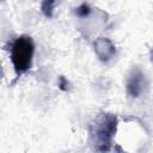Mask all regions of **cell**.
<instances>
[{
  "label": "cell",
  "instance_id": "obj_1",
  "mask_svg": "<svg viewBox=\"0 0 153 153\" xmlns=\"http://www.w3.org/2000/svg\"><path fill=\"white\" fill-rule=\"evenodd\" d=\"M118 118L111 112L98 114L88 127L90 143L93 151L106 153L112 147V140L117 131Z\"/></svg>",
  "mask_w": 153,
  "mask_h": 153
},
{
  "label": "cell",
  "instance_id": "obj_2",
  "mask_svg": "<svg viewBox=\"0 0 153 153\" xmlns=\"http://www.w3.org/2000/svg\"><path fill=\"white\" fill-rule=\"evenodd\" d=\"M35 43L27 35H22L14 39L11 47V61L17 75L27 72L32 66Z\"/></svg>",
  "mask_w": 153,
  "mask_h": 153
},
{
  "label": "cell",
  "instance_id": "obj_3",
  "mask_svg": "<svg viewBox=\"0 0 153 153\" xmlns=\"http://www.w3.org/2000/svg\"><path fill=\"white\" fill-rule=\"evenodd\" d=\"M126 87L128 96L131 98H139L145 92V88L147 87V80L145 73L139 67L133 68L129 73Z\"/></svg>",
  "mask_w": 153,
  "mask_h": 153
},
{
  "label": "cell",
  "instance_id": "obj_4",
  "mask_svg": "<svg viewBox=\"0 0 153 153\" xmlns=\"http://www.w3.org/2000/svg\"><path fill=\"white\" fill-rule=\"evenodd\" d=\"M93 50H94L98 60L102 62L111 61L117 53L116 45L108 37H98L93 42Z\"/></svg>",
  "mask_w": 153,
  "mask_h": 153
},
{
  "label": "cell",
  "instance_id": "obj_5",
  "mask_svg": "<svg viewBox=\"0 0 153 153\" xmlns=\"http://www.w3.org/2000/svg\"><path fill=\"white\" fill-rule=\"evenodd\" d=\"M55 5H56L55 1H50V0L42 1V4H41V11H42V13H43L47 18H51V17H53V13H54V7H55Z\"/></svg>",
  "mask_w": 153,
  "mask_h": 153
},
{
  "label": "cell",
  "instance_id": "obj_6",
  "mask_svg": "<svg viewBox=\"0 0 153 153\" xmlns=\"http://www.w3.org/2000/svg\"><path fill=\"white\" fill-rule=\"evenodd\" d=\"M91 12H92V8H91V6H90L88 4H86V2L80 4V5L74 10V14H75L76 17H79V18H86V17H88V16L91 14Z\"/></svg>",
  "mask_w": 153,
  "mask_h": 153
},
{
  "label": "cell",
  "instance_id": "obj_7",
  "mask_svg": "<svg viewBox=\"0 0 153 153\" xmlns=\"http://www.w3.org/2000/svg\"><path fill=\"white\" fill-rule=\"evenodd\" d=\"M69 81L67 80V78H65L63 75H61L60 78H59V88L61 90V91H63V92H67V91H69Z\"/></svg>",
  "mask_w": 153,
  "mask_h": 153
}]
</instances>
